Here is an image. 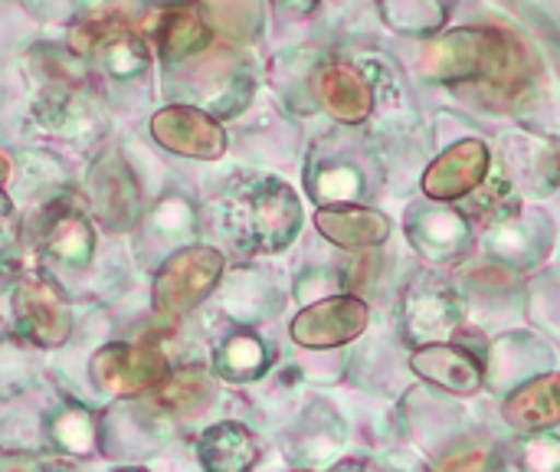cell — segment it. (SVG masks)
Wrapping results in <instances>:
<instances>
[{
	"mask_svg": "<svg viewBox=\"0 0 560 472\" xmlns=\"http://www.w3.org/2000/svg\"><path fill=\"white\" fill-rule=\"evenodd\" d=\"M16 246H20V220L10 197L0 191V283L16 269Z\"/></svg>",
	"mask_w": 560,
	"mask_h": 472,
	"instance_id": "cell-33",
	"label": "cell"
},
{
	"mask_svg": "<svg viewBox=\"0 0 560 472\" xmlns=\"http://www.w3.org/2000/svg\"><path fill=\"white\" fill-rule=\"evenodd\" d=\"M384 177L381 151L368 148V141H341L331 138L308 154L305 187L318 207L328 204H368L377 194Z\"/></svg>",
	"mask_w": 560,
	"mask_h": 472,
	"instance_id": "cell-4",
	"label": "cell"
},
{
	"mask_svg": "<svg viewBox=\"0 0 560 472\" xmlns=\"http://www.w3.org/2000/svg\"><path fill=\"white\" fill-rule=\"evenodd\" d=\"M459 207L466 210V217H469V223L476 227V237H479L482 230H489L495 223H505L515 214H522L525 210V194L515 187V181L502 168L492 164L489 177L469 197H463Z\"/></svg>",
	"mask_w": 560,
	"mask_h": 472,
	"instance_id": "cell-24",
	"label": "cell"
},
{
	"mask_svg": "<svg viewBox=\"0 0 560 472\" xmlns=\"http://www.w3.org/2000/svg\"><path fill=\"white\" fill-rule=\"evenodd\" d=\"M292 13H299V16H305V13H312L315 7H318V0H282Z\"/></svg>",
	"mask_w": 560,
	"mask_h": 472,
	"instance_id": "cell-34",
	"label": "cell"
},
{
	"mask_svg": "<svg viewBox=\"0 0 560 472\" xmlns=\"http://www.w3.org/2000/svg\"><path fill=\"white\" fill-rule=\"evenodd\" d=\"M144 36L164 62L187 59L210 46V26L194 3H167L144 16Z\"/></svg>",
	"mask_w": 560,
	"mask_h": 472,
	"instance_id": "cell-18",
	"label": "cell"
},
{
	"mask_svg": "<svg viewBox=\"0 0 560 472\" xmlns=\"http://www.w3.org/2000/svg\"><path fill=\"white\" fill-rule=\"evenodd\" d=\"M269 361H272V352L266 348L262 338L256 335H230L217 355H213V371L223 378V381H233V384H246V381H256L269 371Z\"/></svg>",
	"mask_w": 560,
	"mask_h": 472,
	"instance_id": "cell-29",
	"label": "cell"
},
{
	"mask_svg": "<svg viewBox=\"0 0 560 472\" xmlns=\"http://www.w3.org/2000/svg\"><path fill=\"white\" fill-rule=\"evenodd\" d=\"M469 325V299L466 292L443 273L420 269L400 296V342L407 348L456 342V335Z\"/></svg>",
	"mask_w": 560,
	"mask_h": 472,
	"instance_id": "cell-3",
	"label": "cell"
},
{
	"mask_svg": "<svg viewBox=\"0 0 560 472\" xmlns=\"http://www.w3.org/2000/svg\"><path fill=\"white\" fill-rule=\"evenodd\" d=\"M151 138L180 158L217 161L226 151V131L220 122L197 105H167L151 115Z\"/></svg>",
	"mask_w": 560,
	"mask_h": 472,
	"instance_id": "cell-15",
	"label": "cell"
},
{
	"mask_svg": "<svg viewBox=\"0 0 560 472\" xmlns=\"http://www.w3.org/2000/svg\"><path fill=\"white\" fill-rule=\"evenodd\" d=\"M13 322L16 332L39 348H62L72 335V309L59 292L56 279L43 269L23 273L13 286Z\"/></svg>",
	"mask_w": 560,
	"mask_h": 472,
	"instance_id": "cell-8",
	"label": "cell"
},
{
	"mask_svg": "<svg viewBox=\"0 0 560 472\" xmlns=\"http://www.w3.org/2000/svg\"><path fill=\"white\" fill-rule=\"evenodd\" d=\"M492 470H525V472H560V437L551 430L515 434L492 447L489 457Z\"/></svg>",
	"mask_w": 560,
	"mask_h": 472,
	"instance_id": "cell-26",
	"label": "cell"
},
{
	"mask_svg": "<svg viewBox=\"0 0 560 472\" xmlns=\"http://www.w3.org/2000/svg\"><path fill=\"white\" fill-rule=\"evenodd\" d=\"M299 194L272 174H253L230 187L223 200V227L236 250L249 256L282 253L302 233Z\"/></svg>",
	"mask_w": 560,
	"mask_h": 472,
	"instance_id": "cell-2",
	"label": "cell"
},
{
	"mask_svg": "<svg viewBox=\"0 0 560 472\" xmlns=\"http://www.w3.org/2000/svg\"><path fill=\"white\" fill-rule=\"evenodd\" d=\"M39 250L49 263L85 269L95 253V233L72 200H56L39 217Z\"/></svg>",
	"mask_w": 560,
	"mask_h": 472,
	"instance_id": "cell-17",
	"label": "cell"
},
{
	"mask_svg": "<svg viewBox=\"0 0 560 472\" xmlns=\"http://www.w3.org/2000/svg\"><path fill=\"white\" fill-rule=\"evenodd\" d=\"M371 325V306L354 292H335L308 302L292 319V342L308 352H331L358 342Z\"/></svg>",
	"mask_w": 560,
	"mask_h": 472,
	"instance_id": "cell-10",
	"label": "cell"
},
{
	"mask_svg": "<svg viewBox=\"0 0 560 472\" xmlns=\"http://www.w3.org/2000/svg\"><path fill=\"white\" fill-rule=\"evenodd\" d=\"M226 260L210 246H184L164 260L154 276L151 302L164 319H180L194 312L223 279Z\"/></svg>",
	"mask_w": 560,
	"mask_h": 472,
	"instance_id": "cell-7",
	"label": "cell"
},
{
	"mask_svg": "<svg viewBox=\"0 0 560 472\" xmlns=\"http://www.w3.org/2000/svg\"><path fill=\"white\" fill-rule=\"evenodd\" d=\"M89 378L108 398H141L161 391L164 381L171 378V368L158 348L115 342L92 355Z\"/></svg>",
	"mask_w": 560,
	"mask_h": 472,
	"instance_id": "cell-9",
	"label": "cell"
},
{
	"mask_svg": "<svg viewBox=\"0 0 560 472\" xmlns=\"http://www.w3.org/2000/svg\"><path fill=\"white\" fill-rule=\"evenodd\" d=\"M312 89L318 105L348 128L368 125L374 118L377 92L361 62H348V59L322 62L312 76Z\"/></svg>",
	"mask_w": 560,
	"mask_h": 472,
	"instance_id": "cell-14",
	"label": "cell"
},
{
	"mask_svg": "<svg viewBox=\"0 0 560 472\" xmlns=\"http://www.w3.org/2000/svg\"><path fill=\"white\" fill-rule=\"evenodd\" d=\"M558 365L551 342L541 332L515 329L489 342L486 348V388L495 394H509L522 381L551 371Z\"/></svg>",
	"mask_w": 560,
	"mask_h": 472,
	"instance_id": "cell-13",
	"label": "cell"
},
{
	"mask_svg": "<svg viewBox=\"0 0 560 472\" xmlns=\"http://www.w3.org/2000/svg\"><path fill=\"white\" fill-rule=\"evenodd\" d=\"M161 391H164V394H161V404H164V407L180 411V414H190V411H197V407L210 398V381L203 378L200 368H187L184 375L167 378Z\"/></svg>",
	"mask_w": 560,
	"mask_h": 472,
	"instance_id": "cell-32",
	"label": "cell"
},
{
	"mask_svg": "<svg viewBox=\"0 0 560 472\" xmlns=\"http://www.w3.org/2000/svg\"><path fill=\"white\" fill-rule=\"evenodd\" d=\"M89 194L98 220L112 230H128L138 220L141 210V194L135 184V174L118 154L102 158L92 174H89Z\"/></svg>",
	"mask_w": 560,
	"mask_h": 472,
	"instance_id": "cell-21",
	"label": "cell"
},
{
	"mask_svg": "<svg viewBox=\"0 0 560 472\" xmlns=\"http://www.w3.org/2000/svg\"><path fill=\"white\" fill-rule=\"evenodd\" d=\"M85 53L98 62V69L118 82L138 79L151 66L148 43L131 33L125 23H89L85 26Z\"/></svg>",
	"mask_w": 560,
	"mask_h": 472,
	"instance_id": "cell-22",
	"label": "cell"
},
{
	"mask_svg": "<svg viewBox=\"0 0 560 472\" xmlns=\"http://www.w3.org/2000/svg\"><path fill=\"white\" fill-rule=\"evenodd\" d=\"M381 20L400 33L430 39L450 23V0H377Z\"/></svg>",
	"mask_w": 560,
	"mask_h": 472,
	"instance_id": "cell-28",
	"label": "cell"
},
{
	"mask_svg": "<svg viewBox=\"0 0 560 472\" xmlns=\"http://www.w3.org/2000/svg\"><path fill=\"white\" fill-rule=\"evenodd\" d=\"M528 319L541 335L560 342V276H538L528 289Z\"/></svg>",
	"mask_w": 560,
	"mask_h": 472,
	"instance_id": "cell-30",
	"label": "cell"
},
{
	"mask_svg": "<svg viewBox=\"0 0 560 472\" xmlns=\"http://www.w3.org/2000/svg\"><path fill=\"white\" fill-rule=\"evenodd\" d=\"M33 118L43 131L49 135H62V138H72V135H82L92 122V108L89 102L79 95L75 85H62V82H52L33 105Z\"/></svg>",
	"mask_w": 560,
	"mask_h": 472,
	"instance_id": "cell-27",
	"label": "cell"
},
{
	"mask_svg": "<svg viewBox=\"0 0 560 472\" xmlns=\"http://www.w3.org/2000/svg\"><path fill=\"white\" fill-rule=\"evenodd\" d=\"M558 243V223L545 207H525L505 223H495L479 233V250L492 269L505 276H532L538 273Z\"/></svg>",
	"mask_w": 560,
	"mask_h": 472,
	"instance_id": "cell-6",
	"label": "cell"
},
{
	"mask_svg": "<svg viewBox=\"0 0 560 472\" xmlns=\"http://www.w3.org/2000/svg\"><path fill=\"white\" fill-rule=\"evenodd\" d=\"M407 368L427 384L450 398H476L486 391V361L466 342H436L410 348Z\"/></svg>",
	"mask_w": 560,
	"mask_h": 472,
	"instance_id": "cell-12",
	"label": "cell"
},
{
	"mask_svg": "<svg viewBox=\"0 0 560 472\" xmlns=\"http://www.w3.org/2000/svg\"><path fill=\"white\" fill-rule=\"evenodd\" d=\"M509 112L518 128L560 145V85L551 79H532L509 99Z\"/></svg>",
	"mask_w": 560,
	"mask_h": 472,
	"instance_id": "cell-25",
	"label": "cell"
},
{
	"mask_svg": "<svg viewBox=\"0 0 560 472\" xmlns=\"http://www.w3.org/2000/svg\"><path fill=\"white\" fill-rule=\"evenodd\" d=\"M541 72L532 46L505 26H453L427 39L420 76L440 85H486L512 99Z\"/></svg>",
	"mask_w": 560,
	"mask_h": 472,
	"instance_id": "cell-1",
	"label": "cell"
},
{
	"mask_svg": "<svg viewBox=\"0 0 560 472\" xmlns=\"http://www.w3.org/2000/svg\"><path fill=\"white\" fill-rule=\"evenodd\" d=\"M318 233L341 250H377L387 243L394 223L384 210L371 204H328L315 210Z\"/></svg>",
	"mask_w": 560,
	"mask_h": 472,
	"instance_id": "cell-19",
	"label": "cell"
},
{
	"mask_svg": "<svg viewBox=\"0 0 560 472\" xmlns=\"http://www.w3.org/2000/svg\"><path fill=\"white\" fill-rule=\"evenodd\" d=\"M502 171L515 181L525 197L545 200L560 187V145L532 131H512L499 141Z\"/></svg>",
	"mask_w": 560,
	"mask_h": 472,
	"instance_id": "cell-16",
	"label": "cell"
},
{
	"mask_svg": "<svg viewBox=\"0 0 560 472\" xmlns=\"http://www.w3.org/2000/svg\"><path fill=\"white\" fill-rule=\"evenodd\" d=\"M197 457L207 470L243 472L256 467V460L262 457V444L243 424H217L200 434Z\"/></svg>",
	"mask_w": 560,
	"mask_h": 472,
	"instance_id": "cell-23",
	"label": "cell"
},
{
	"mask_svg": "<svg viewBox=\"0 0 560 472\" xmlns=\"http://www.w3.org/2000/svg\"><path fill=\"white\" fill-rule=\"evenodd\" d=\"M49 437L59 450H69V453H89L92 444H95V421L89 411L82 407H66L62 414L52 417L49 424Z\"/></svg>",
	"mask_w": 560,
	"mask_h": 472,
	"instance_id": "cell-31",
	"label": "cell"
},
{
	"mask_svg": "<svg viewBox=\"0 0 560 472\" xmlns=\"http://www.w3.org/2000/svg\"><path fill=\"white\" fill-rule=\"evenodd\" d=\"M404 233L413 253L433 269H456L479 250L476 227L459 204L417 197L404 210Z\"/></svg>",
	"mask_w": 560,
	"mask_h": 472,
	"instance_id": "cell-5",
	"label": "cell"
},
{
	"mask_svg": "<svg viewBox=\"0 0 560 472\" xmlns=\"http://www.w3.org/2000/svg\"><path fill=\"white\" fill-rule=\"evenodd\" d=\"M502 421L512 434L555 430L560 424V371H541L502 394Z\"/></svg>",
	"mask_w": 560,
	"mask_h": 472,
	"instance_id": "cell-20",
	"label": "cell"
},
{
	"mask_svg": "<svg viewBox=\"0 0 560 472\" xmlns=\"http://www.w3.org/2000/svg\"><path fill=\"white\" fill-rule=\"evenodd\" d=\"M10 181V158L0 151V191H3V184Z\"/></svg>",
	"mask_w": 560,
	"mask_h": 472,
	"instance_id": "cell-35",
	"label": "cell"
},
{
	"mask_svg": "<svg viewBox=\"0 0 560 472\" xmlns=\"http://www.w3.org/2000/svg\"><path fill=\"white\" fill-rule=\"evenodd\" d=\"M492 164H495V154L482 138H476V135L456 138L440 154H433L427 161V168L420 174V194L433 197V200L459 204L489 177Z\"/></svg>",
	"mask_w": 560,
	"mask_h": 472,
	"instance_id": "cell-11",
	"label": "cell"
}]
</instances>
